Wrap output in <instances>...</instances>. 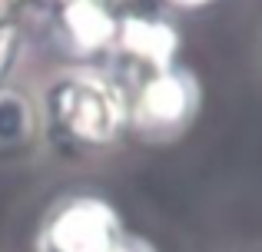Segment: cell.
<instances>
[{
  "instance_id": "1",
  "label": "cell",
  "mask_w": 262,
  "mask_h": 252,
  "mask_svg": "<svg viewBox=\"0 0 262 252\" xmlns=\"http://www.w3.org/2000/svg\"><path fill=\"white\" fill-rule=\"evenodd\" d=\"M47 126L83 149L110 146L129 123L126 93L96 66L67 70L47 86Z\"/></svg>"
},
{
  "instance_id": "2",
  "label": "cell",
  "mask_w": 262,
  "mask_h": 252,
  "mask_svg": "<svg viewBox=\"0 0 262 252\" xmlns=\"http://www.w3.org/2000/svg\"><path fill=\"white\" fill-rule=\"evenodd\" d=\"M126 106H129L126 126H133L143 136H153V140L169 136L179 133L192 120L199 106V86L186 70L169 66L160 73H146L136 86V93L126 97Z\"/></svg>"
},
{
  "instance_id": "3",
  "label": "cell",
  "mask_w": 262,
  "mask_h": 252,
  "mask_svg": "<svg viewBox=\"0 0 262 252\" xmlns=\"http://www.w3.org/2000/svg\"><path fill=\"white\" fill-rule=\"evenodd\" d=\"M120 239V216L106 199L73 196L50 213L40 246L43 252H113Z\"/></svg>"
},
{
  "instance_id": "4",
  "label": "cell",
  "mask_w": 262,
  "mask_h": 252,
  "mask_svg": "<svg viewBox=\"0 0 262 252\" xmlns=\"http://www.w3.org/2000/svg\"><path fill=\"white\" fill-rule=\"evenodd\" d=\"M116 50L146 73L169 70L179 53V33L169 20L156 17H123L116 30Z\"/></svg>"
},
{
  "instance_id": "5",
  "label": "cell",
  "mask_w": 262,
  "mask_h": 252,
  "mask_svg": "<svg viewBox=\"0 0 262 252\" xmlns=\"http://www.w3.org/2000/svg\"><path fill=\"white\" fill-rule=\"evenodd\" d=\"M63 30L80 57H93L116 43L120 17L106 0H70L63 4Z\"/></svg>"
},
{
  "instance_id": "6",
  "label": "cell",
  "mask_w": 262,
  "mask_h": 252,
  "mask_svg": "<svg viewBox=\"0 0 262 252\" xmlns=\"http://www.w3.org/2000/svg\"><path fill=\"white\" fill-rule=\"evenodd\" d=\"M40 133V113L20 90L0 86V153H24Z\"/></svg>"
},
{
  "instance_id": "7",
  "label": "cell",
  "mask_w": 262,
  "mask_h": 252,
  "mask_svg": "<svg viewBox=\"0 0 262 252\" xmlns=\"http://www.w3.org/2000/svg\"><path fill=\"white\" fill-rule=\"evenodd\" d=\"M17 53H20V30L13 24H0V86L10 77Z\"/></svg>"
},
{
  "instance_id": "8",
  "label": "cell",
  "mask_w": 262,
  "mask_h": 252,
  "mask_svg": "<svg viewBox=\"0 0 262 252\" xmlns=\"http://www.w3.org/2000/svg\"><path fill=\"white\" fill-rule=\"evenodd\" d=\"M113 252H153V249H149L146 242H140V239H129V236H123V239L116 242Z\"/></svg>"
},
{
  "instance_id": "9",
  "label": "cell",
  "mask_w": 262,
  "mask_h": 252,
  "mask_svg": "<svg viewBox=\"0 0 262 252\" xmlns=\"http://www.w3.org/2000/svg\"><path fill=\"white\" fill-rule=\"evenodd\" d=\"M166 4H173L176 10H196V7H206V4H212V0H166Z\"/></svg>"
},
{
  "instance_id": "10",
  "label": "cell",
  "mask_w": 262,
  "mask_h": 252,
  "mask_svg": "<svg viewBox=\"0 0 262 252\" xmlns=\"http://www.w3.org/2000/svg\"><path fill=\"white\" fill-rule=\"evenodd\" d=\"M60 4H70V0H60Z\"/></svg>"
},
{
  "instance_id": "11",
  "label": "cell",
  "mask_w": 262,
  "mask_h": 252,
  "mask_svg": "<svg viewBox=\"0 0 262 252\" xmlns=\"http://www.w3.org/2000/svg\"><path fill=\"white\" fill-rule=\"evenodd\" d=\"M0 4H4V0H0Z\"/></svg>"
}]
</instances>
